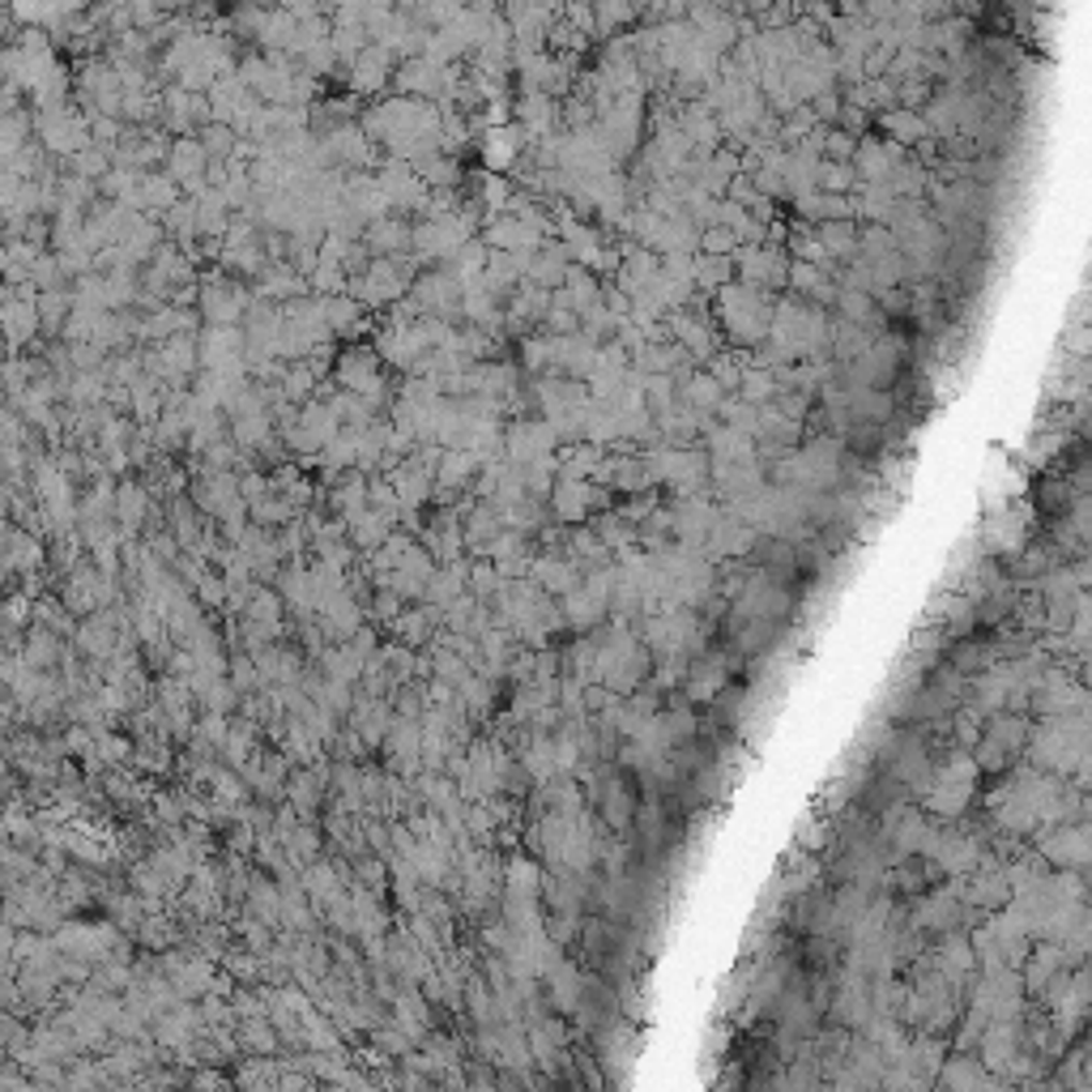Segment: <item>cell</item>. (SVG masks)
I'll return each mask as SVG.
<instances>
[{"label":"cell","instance_id":"7","mask_svg":"<svg viewBox=\"0 0 1092 1092\" xmlns=\"http://www.w3.org/2000/svg\"><path fill=\"white\" fill-rule=\"evenodd\" d=\"M815 235L828 252V261L849 265L858 257V218H836V222H815Z\"/></svg>","mask_w":1092,"mask_h":1092},{"label":"cell","instance_id":"5","mask_svg":"<svg viewBox=\"0 0 1092 1092\" xmlns=\"http://www.w3.org/2000/svg\"><path fill=\"white\" fill-rule=\"evenodd\" d=\"M338 384L347 393H359V397L371 401L380 393V364H375V355L371 351H347L338 359Z\"/></svg>","mask_w":1092,"mask_h":1092},{"label":"cell","instance_id":"6","mask_svg":"<svg viewBox=\"0 0 1092 1092\" xmlns=\"http://www.w3.org/2000/svg\"><path fill=\"white\" fill-rule=\"evenodd\" d=\"M875 124L888 133L883 141H892V145H901V150H909V145H918L922 137H930L922 111H913V107H883V111L875 116Z\"/></svg>","mask_w":1092,"mask_h":1092},{"label":"cell","instance_id":"2","mask_svg":"<svg viewBox=\"0 0 1092 1092\" xmlns=\"http://www.w3.org/2000/svg\"><path fill=\"white\" fill-rule=\"evenodd\" d=\"M555 444H559V435L551 431L547 418H521V422H512V431L504 435V452H508L512 465H529V461H538V457H551Z\"/></svg>","mask_w":1092,"mask_h":1092},{"label":"cell","instance_id":"8","mask_svg":"<svg viewBox=\"0 0 1092 1092\" xmlns=\"http://www.w3.org/2000/svg\"><path fill=\"white\" fill-rule=\"evenodd\" d=\"M935 1085H943V1089H986V1085H995L990 1080V1067H982V1059H973V1055H956V1059H943V1067L935 1072Z\"/></svg>","mask_w":1092,"mask_h":1092},{"label":"cell","instance_id":"4","mask_svg":"<svg viewBox=\"0 0 1092 1092\" xmlns=\"http://www.w3.org/2000/svg\"><path fill=\"white\" fill-rule=\"evenodd\" d=\"M384 81H393V51L380 47V43H367L364 51L351 60V86H355L359 94H371V90H380Z\"/></svg>","mask_w":1092,"mask_h":1092},{"label":"cell","instance_id":"1","mask_svg":"<svg viewBox=\"0 0 1092 1092\" xmlns=\"http://www.w3.org/2000/svg\"><path fill=\"white\" fill-rule=\"evenodd\" d=\"M713 299H718V325H722L729 342L759 347L768 338L776 295H768L759 287H747V282H726L722 291H713Z\"/></svg>","mask_w":1092,"mask_h":1092},{"label":"cell","instance_id":"13","mask_svg":"<svg viewBox=\"0 0 1092 1092\" xmlns=\"http://www.w3.org/2000/svg\"><path fill=\"white\" fill-rule=\"evenodd\" d=\"M641 21V9L632 0H598L594 4V34H611V30H628Z\"/></svg>","mask_w":1092,"mask_h":1092},{"label":"cell","instance_id":"11","mask_svg":"<svg viewBox=\"0 0 1092 1092\" xmlns=\"http://www.w3.org/2000/svg\"><path fill=\"white\" fill-rule=\"evenodd\" d=\"M734 393H738L747 405H768V401L781 393V384H776V371L747 364V367H742V380H738V388H734Z\"/></svg>","mask_w":1092,"mask_h":1092},{"label":"cell","instance_id":"3","mask_svg":"<svg viewBox=\"0 0 1092 1092\" xmlns=\"http://www.w3.org/2000/svg\"><path fill=\"white\" fill-rule=\"evenodd\" d=\"M943 662L960 675V679H973V675H982V671H990L995 662H999V653H995V645L990 641H978V636H956V641H948V649H943Z\"/></svg>","mask_w":1092,"mask_h":1092},{"label":"cell","instance_id":"17","mask_svg":"<svg viewBox=\"0 0 1092 1092\" xmlns=\"http://www.w3.org/2000/svg\"><path fill=\"white\" fill-rule=\"evenodd\" d=\"M559 17H564L568 26H576L581 34H594V4H585V0H564Z\"/></svg>","mask_w":1092,"mask_h":1092},{"label":"cell","instance_id":"14","mask_svg":"<svg viewBox=\"0 0 1092 1092\" xmlns=\"http://www.w3.org/2000/svg\"><path fill=\"white\" fill-rule=\"evenodd\" d=\"M815 188L819 193H836V197H849L858 188V171L853 163H832V158H819L815 167Z\"/></svg>","mask_w":1092,"mask_h":1092},{"label":"cell","instance_id":"15","mask_svg":"<svg viewBox=\"0 0 1092 1092\" xmlns=\"http://www.w3.org/2000/svg\"><path fill=\"white\" fill-rule=\"evenodd\" d=\"M853 150H858V133H849V128H841V124L824 128V145H819V154H824V158H832V163H849V158H853Z\"/></svg>","mask_w":1092,"mask_h":1092},{"label":"cell","instance_id":"16","mask_svg":"<svg viewBox=\"0 0 1092 1092\" xmlns=\"http://www.w3.org/2000/svg\"><path fill=\"white\" fill-rule=\"evenodd\" d=\"M734 248H738V235L722 227V222H713V227H705L701 231V248L696 252H709V257H734Z\"/></svg>","mask_w":1092,"mask_h":1092},{"label":"cell","instance_id":"10","mask_svg":"<svg viewBox=\"0 0 1092 1092\" xmlns=\"http://www.w3.org/2000/svg\"><path fill=\"white\" fill-rule=\"evenodd\" d=\"M692 282L701 295H713L722 291L726 282H734V257H709V252H696L692 257Z\"/></svg>","mask_w":1092,"mask_h":1092},{"label":"cell","instance_id":"18","mask_svg":"<svg viewBox=\"0 0 1092 1092\" xmlns=\"http://www.w3.org/2000/svg\"><path fill=\"white\" fill-rule=\"evenodd\" d=\"M504 4H512V0H504Z\"/></svg>","mask_w":1092,"mask_h":1092},{"label":"cell","instance_id":"12","mask_svg":"<svg viewBox=\"0 0 1092 1092\" xmlns=\"http://www.w3.org/2000/svg\"><path fill=\"white\" fill-rule=\"evenodd\" d=\"M410 235H414V231H410L405 222H397V218H380V222L367 231V248H371V252H380V257H397L401 248H414V244H410Z\"/></svg>","mask_w":1092,"mask_h":1092},{"label":"cell","instance_id":"9","mask_svg":"<svg viewBox=\"0 0 1092 1092\" xmlns=\"http://www.w3.org/2000/svg\"><path fill=\"white\" fill-rule=\"evenodd\" d=\"M722 397H726V393H722V384H718L713 371H692V375L679 384V401L692 405V410H701V414H713Z\"/></svg>","mask_w":1092,"mask_h":1092}]
</instances>
